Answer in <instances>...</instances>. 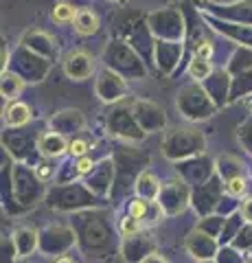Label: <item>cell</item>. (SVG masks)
I'll list each match as a JSON object with an SVG mask.
<instances>
[{
    "label": "cell",
    "instance_id": "cell-6",
    "mask_svg": "<svg viewBox=\"0 0 252 263\" xmlns=\"http://www.w3.org/2000/svg\"><path fill=\"white\" fill-rule=\"evenodd\" d=\"M149 213V202L147 200H134L129 204V215L136 219H145V215Z\"/></svg>",
    "mask_w": 252,
    "mask_h": 263
},
{
    "label": "cell",
    "instance_id": "cell-8",
    "mask_svg": "<svg viewBox=\"0 0 252 263\" xmlns=\"http://www.w3.org/2000/svg\"><path fill=\"white\" fill-rule=\"evenodd\" d=\"M228 191L232 193V195H241L243 191H246V180H243L241 176H237V178H232L230 182H228Z\"/></svg>",
    "mask_w": 252,
    "mask_h": 263
},
{
    "label": "cell",
    "instance_id": "cell-4",
    "mask_svg": "<svg viewBox=\"0 0 252 263\" xmlns=\"http://www.w3.org/2000/svg\"><path fill=\"white\" fill-rule=\"evenodd\" d=\"M77 9L75 7H70V5H57L53 9V20L55 22H75V18H77Z\"/></svg>",
    "mask_w": 252,
    "mask_h": 263
},
{
    "label": "cell",
    "instance_id": "cell-2",
    "mask_svg": "<svg viewBox=\"0 0 252 263\" xmlns=\"http://www.w3.org/2000/svg\"><path fill=\"white\" fill-rule=\"evenodd\" d=\"M42 152L46 156H62L64 152H68V145L57 134H46L42 138Z\"/></svg>",
    "mask_w": 252,
    "mask_h": 263
},
{
    "label": "cell",
    "instance_id": "cell-3",
    "mask_svg": "<svg viewBox=\"0 0 252 263\" xmlns=\"http://www.w3.org/2000/svg\"><path fill=\"white\" fill-rule=\"evenodd\" d=\"M31 119V110L27 108L24 103H15L13 108L7 112V125H11V127H18V125H24Z\"/></svg>",
    "mask_w": 252,
    "mask_h": 263
},
{
    "label": "cell",
    "instance_id": "cell-9",
    "mask_svg": "<svg viewBox=\"0 0 252 263\" xmlns=\"http://www.w3.org/2000/svg\"><path fill=\"white\" fill-rule=\"evenodd\" d=\"M75 167H77L79 174H86V171H90V169H92V160L84 156V158H79V162L75 164Z\"/></svg>",
    "mask_w": 252,
    "mask_h": 263
},
{
    "label": "cell",
    "instance_id": "cell-10",
    "mask_svg": "<svg viewBox=\"0 0 252 263\" xmlns=\"http://www.w3.org/2000/svg\"><path fill=\"white\" fill-rule=\"evenodd\" d=\"M241 213H243V217H246L248 221H252V197H250V200H243Z\"/></svg>",
    "mask_w": 252,
    "mask_h": 263
},
{
    "label": "cell",
    "instance_id": "cell-12",
    "mask_svg": "<svg viewBox=\"0 0 252 263\" xmlns=\"http://www.w3.org/2000/svg\"><path fill=\"white\" fill-rule=\"evenodd\" d=\"M143 263H169L167 259H162V257H158V254H151V257H147Z\"/></svg>",
    "mask_w": 252,
    "mask_h": 263
},
{
    "label": "cell",
    "instance_id": "cell-13",
    "mask_svg": "<svg viewBox=\"0 0 252 263\" xmlns=\"http://www.w3.org/2000/svg\"><path fill=\"white\" fill-rule=\"evenodd\" d=\"M53 263H72V259H70V257H66V254H64V257H57V259H55Z\"/></svg>",
    "mask_w": 252,
    "mask_h": 263
},
{
    "label": "cell",
    "instance_id": "cell-1",
    "mask_svg": "<svg viewBox=\"0 0 252 263\" xmlns=\"http://www.w3.org/2000/svg\"><path fill=\"white\" fill-rule=\"evenodd\" d=\"M75 29H77V33H81V35H92V33L99 29V18H96L92 11L81 9L75 18Z\"/></svg>",
    "mask_w": 252,
    "mask_h": 263
},
{
    "label": "cell",
    "instance_id": "cell-11",
    "mask_svg": "<svg viewBox=\"0 0 252 263\" xmlns=\"http://www.w3.org/2000/svg\"><path fill=\"white\" fill-rule=\"evenodd\" d=\"M198 53H200L202 57H210V53H213V48H210V44H206V42H204V44L200 46V51H198Z\"/></svg>",
    "mask_w": 252,
    "mask_h": 263
},
{
    "label": "cell",
    "instance_id": "cell-5",
    "mask_svg": "<svg viewBox=\"0 0 252 263\" xmlns=\"http://www.w3.org/2000/svg\"><path fill=\"white\" fill-rule=\"evenodd\" d=\"M141 219H136V217H125L123 221H121V233L123 235H127V237H132V235H136V233H141Z\"/></svg>",
    "mask_w": 252,
    "mask_h": 263
},
{
    "label": "cell",
    "instance_id": "cell-7",
    "mask_svg": "<svg viewBox=\"0 0 252 263\" xmlns=\"http://www.w3.org/2000/svg\"><path fill=\"white\" fill-rule=\"evenodd\" d=\"M88 149H90V145H88V141H84V138H77V141H72L68 145V152L72 156H77V158H84Z\"/></svg>",
    "mask_w": 252,
    "mask_h": 263
}]
</instances>
